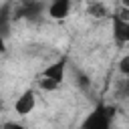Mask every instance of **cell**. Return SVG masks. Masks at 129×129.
Segmentation results:
<instances>
[{
	"instance_id": "obj_1",
	"label": "cell",
	"mask_w": 129,
	"mask_h": 129,
	"mask_svg": "<svg viewBox=\"0 0 129 129\" xmlns=\"http://www.w3.org/2000/svg\"><path fill=\"white\" fill-rule=\"evenodd\" d=\"M115 111H117L115 105L99 103L95 107V111L83 121V129H109L111 127V119L115 117Z\"/></svg>"
},
{
	"instance_id": "obj_2",
	"label": "cell",
	"mask_w": 129,
	"mask_h": 129,
	"mask_svg": "<svg viewBox=\"0 0 129 129\" xmlns=\"http://www.w3.org/2000/svg\"><path fill=\"white\" fill-rule=\"evenodd\" d=\"M42 10H44L42 0H18V4L14 6L12 18L14 20H38Z\"/></svg>"
},
{
	"instance_id": "obj_3",
	"label": "cell",
	"mask_w": 129,
	"mask_h": 129,
	"mask_svg": "<svg viewBox=\"0 0 129 129\" xmlns=\"http://www.w3.org/2000/svg\"><path fill=\"white\" fill-rule=\"evenodd\" d=\"M34 105H36V95H34L32 89H26V91L16 99V103H14V111H16V115H22V117H24V115L32 113Z\"/></svg>"
},
{
	"instance_id": "obj_4",
	"label": "cell",
	"mask_w": 129,
	"mask_h": 129,
	"mask_svg": "<svg viewBox=\"0 0 129 129\" xmlns=\"http://www.w3.org/2000/svg\"><path fill=\"white\" fill-rule=\"evenodd\" d=\"M113 38L115 42L121 46L125 42H129V20H123L119 14H113Z\"/></svg>"
},
{
	"instance_id": "obj_5",
	"label": "cell",
	"mask_w": 129,
	"mask_h": 129,
	"mask_svg": "<svg viewBox=\"0 0 129 129\" xmlns=\"http://www.w3.org/2000/svg\"><path fill=\"white\" fill-rule=\"evenodd\" d=\"M67 64H69V58H67V56H60L56 62L48 64V67L42 71V75H44V77L54 79L56 83H62V81H64V71H67Z\"/></svg>"
},
{
	"instance_id": "obj_6",
	"label": "cell",
	"mask_w": 129,
	"mask_h": 129,
	"mask_svg": "<svg viewBox=\"0 0 129 129\" xmlns=\"http://www.w3.org/2000/svg\"><path fill=\"white\" fill-rule=\"evenodd\" d=\"M71 12V0H52L48 6V16L52 20H64Z\"/></svg>"
},
{
	"instance_id": "obj_7",
	"label": "cell",
	"mask_w": 129,
	"mask_h": 129,
	"mask_svg": "<svg viewBox=\"0 0 129 129\" xmlns=\"http://www.w3.org/2000/svg\"><path fill=\"white\" fill-rule=\"evenodd\" d=\"M87 14L93 16V18H105V16L109 14V10H107V6H105L101 0H91V2L87 4Z\"/></svg>"
},
{
	"instance_id": "obj_8",
	"label": "cell",
	"mask_w": 129,
	"mask_h": 129,
	"mask_svg": "<svg viewBox=\"0 0 129 129\" xmlns=\"http://www.w3.org/2000/svg\"><path fill=\"white\" fill-rule=\"evenodd\" d=\"M8 28H10V2H6L0 10V32L2 38L8 36Z\"/></svg>"
},
{
	"instance_id": "obj_9",
	"label": "cell",
	"mask_w": 129,
	"mask_h": 129,
	"mask_svg": "<svg viewBox=\"0 0 129 129\" xmlns=\"http://www.w3.org/2000/svg\"><path fill=\"white\" fill-rule=\"evenodd\" d=\"M75 85L83 91V93H87L89 89H91V79L83 73V71H79V69H75Z\"/></svg>"
},
{
	"instance_id": "obj_10",
	"label": "cell",
	"mask_w": 129,
	"mask_h": 129,
	"mask_svg": "<svg viewBox=\"0 0 129 129\" xmlns=\"http://www.w3.org/2000/svg\"><path fill=\"white\" fill-rule=\"evenodd\" d=\"M115 93H117V97H121V99H129V77L123 75V79L117 81V85H115Z\"/></svg>"
},
{
	"instance_id": "obj_11",
	"label": "cell",
	"mask_w": 129,
	"mask_h": 129,
	"mask_svg": "<svg viewBox=\"0 0 129 129\" xmlns=\"http://www.w3.org/2000/svg\"><path fill=\"white\" fill-rule=\"evenodd\" d=\"M38 87H40L42 91H48V93H52V91H56V89L60 87V83H56L54 79H50V77H44V75H42V79L38 81Z\"/></svg>"
},
{
	"instance_id": "obj_12",
	"label": "cell",
	"mask_w": 129,
	"mask_h": 129,
	"mask_svg": "<svg viewBox=\"0 0 129 129\" xmlns=\"http://www.w3.org/2000/svg\"><path fill=\"white\" fill-rule=\"evenodd\" d=\"M119 71H121V75L129 77V54L121 58V62H119Z\"/></svg>"
},
{
	"instance_id": "obj_13",
	"label": "cell",
	"mask_w": 129,
	"mask_h": 129,
	"mask_svg": "<svg viewBox=\"0 0 129 129\" xmlns=\"http://www.w3.org/2000/svg\"><path fill=\"white\" fill-rule=\"evenodd\" d=\"M117 14H119V16L123 18V20H129V6H123V8H121V10L117 12Z\"/></svg>"
},
{
	"instance_id": "obj_14",
	"label": "cell",
	"mask_w": 129,
	"mask_h": 129,
	"mask_svg": "<svg viewBox=\"0 0 129 129\" xmlns=\"http://www.w3.org/2000/svg\"><path fill=\"white\" fill-rule=\"evenodd\" d=\"M121 6H129V0H121Z\"/></svg>"
}]
</instances>
